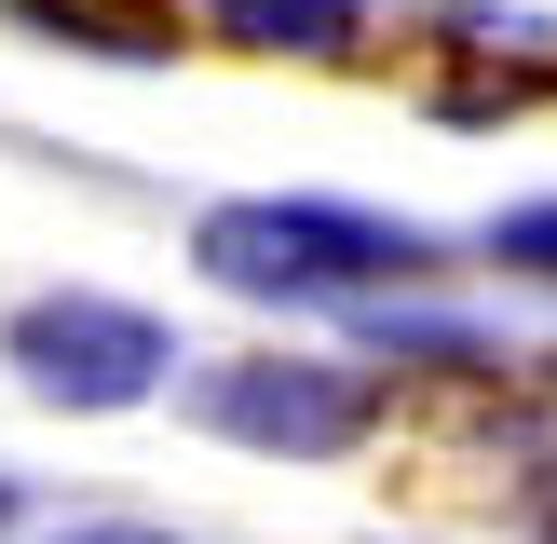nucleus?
Instances as JSON below:
<instances>
[{"mask_svg":"<svg viewBox=\"0 0 557 544\" xmlns=\"http://www.w3.org/2000/svg\"><path fill=\"white\" fill-rule=\"evenodd\" d=\"M190 259L245 299H368V286L435 272V232L368 218V205H205Z\"/></svg>","mask_w":557,"mask_h":544,"instance_id":"obj_1","label":"nucleus"},{"mask_svg":"<svg viewBox=\"0 0 557 544\" xmlns=\"http://www.w3.org/2000/svg\"><path fill=\"white\" fill-rule=\"evenodd\" d=\"M0 354H14V381H27L41 408H150V395H163V368H177L163 313L96 299V286H41V299H14Z\"/></svg>","mask_w":557,"mask_h":544,"instance_id":"obj_2","label":"nucleus"},{"mask_svg":"<svg viewBox=\"0 0 557 544\" xmlns=\"http://www.w3.org/2000/svg\"><path fill=\"white\" fill-rule=\"evenodd\" d=\"M190 408H205L218 435H245V449L326 462V449H354V435L381 422V381L341 368V354H218V368L190 381Z\"/></svg>","mask_w":557,"mask_h":544,"instance_id":"obj_3","label":"nucleus"},{"mask_svg":"<svg viewBox=\"0 0 557 544\" xmlns=\"http://www.w3.org/2000/svg\"><path fill=\"white\" fill-rule=\"evenodd\" d=\"M205 14L245 54H354L368 41V0H205Z\"/></svg>","mask_w":557,"mask_h":544,"instance_id":"obj_4","label":"nucleus"},{"mask_svg":"<svg viewBox=\"0 0 557 544\" xmlns=\"http://www.w3.org/2000/svg\"><path fill=\"white\" fill-rule=\"evenodd\" d=\"M14 27H54L82 54H163V14H136V0H14Z\"/></svg>","mask_w":557,"mask_h":544,"instance_id":"obj_5","label":"nucleus"},{"mask_svg":"<svg viewBox=\"0 0 557 544\" xmlns=\"http://www.w3.org/2000/svg\"><path fill=\"white\" fill-rule=\"evenodd\" d=\"M490 259H517V272H557V205H517V218H490Z\"/></svg>","mask_w":557,"mask_h":544,"instance_id":"obj_6","label":"nucleus"},{"mask_svg":"<svg viewBox=\"0 0 557 544\" xmlns=\"http://www.w3.org/2000/svg\"><path fill=\"white\" fill-rule=\"evenodd\" d=\"M54 544H177V531H150V517H82V531H54Z\"/></svg>","mask_w":557,"mask_h":544,"instance_id":"obj_7","label":"nucleus"},{"mask_svg":"<svg viewBox=\"0 0 557 544\" xmlns=\"http://www.w3.org/2000/svg\"><path fill=\"white\" fill-rule=\"evenodd\" d=\"M14 517H27V490H14V477H0V531H14Z\"/></svg>","mask_w":557,"mask_h":544,"instance_id":"obj_8","label":"nucleus"}]
</instances>
